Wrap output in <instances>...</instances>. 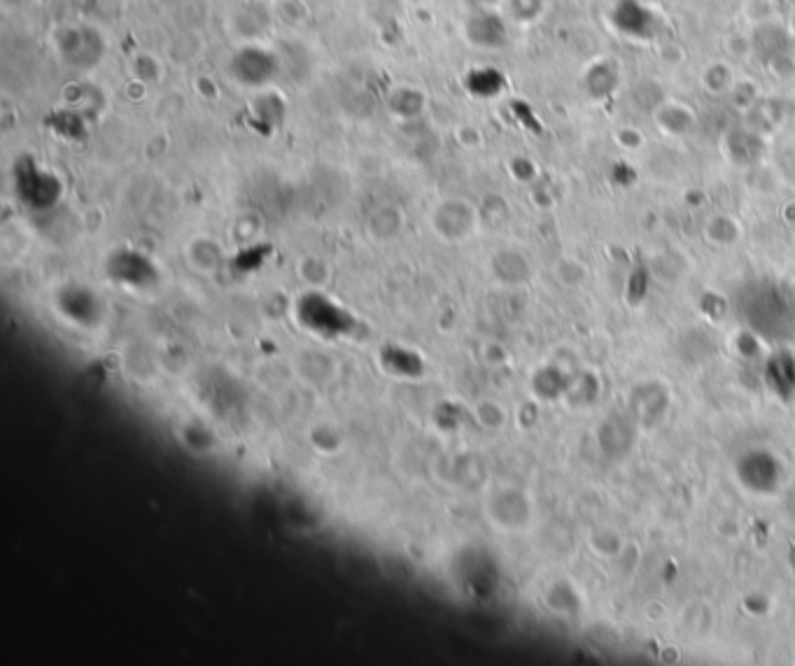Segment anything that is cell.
<instances>
[{
    "label": "cell",
    "mask_w": 795,
    "mask_h": 666,
    "mask_svg": "<svg viewBox=\"0 0 795 666\" xmlns=\"http://www.w3.org/2000/svg\"><path fill=\"white\" fill-rule=\"evenodd\" d=\"M55 42L59 55L76 68H91L104 57V40L96 29L85 26H63L55 31Z\"/></svg>",
    "instance_id": "1"
},
{
    "label": "cell",
    "mask_w": 795,
    "mask_h": 666,
    "mask_svg": "<svg viewBox=\"0 0 795 666\" xmlns=\"http://www.w3.org/2000/svg\"><path fill=\"white\" fill-rule=\"evenodd\" d=\"M278 68L281 63L268 55V49L245 45L243 49H238V55L232 63V75L236 77L238 85L247 89H264L273 77H276Z\"/></svg>",
    "instance_id": "2"
},
{
    "label": "cell",
    "mask_w": 795,
    "mask_h": 666,
    "mask_svg": "<svg viewBox=\"0 0 795 666\" xmlns=\"http://www.w3.org/2000/svg\"><path fill=\"white\" fill-rule=\"evenodd\" d=\"M129 68H131L136 80L143 82V85H155V82L161 80V75H164V68H161L159 59L153 57V55H136L129 61Z\"/></svg>",
    "instance_id": "3"
}]
</instances>
